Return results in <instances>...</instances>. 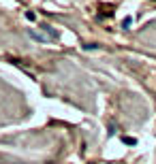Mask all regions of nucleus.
<instances>
[{"label": "nucleus", "instance_id": "obj_2", "mask_svg": "<svg viewBox=\"0 0 156 164\" xmlns=\"http://www.w3.org/2000/svg\"><path fill=\"white\" fill-rule=\"evenodd\" d=\"M122 141H124L126 145H135V143H137V139H133V136H122Z\"/></svg>", "mask_w": 156, "mask_h": 164}, {"label": "nucleus", "instance_id": "obj_3", "mask_svg": "<svg viewBox=\"0 0 156 164\" xmlns=\"http://www.w3.org/2000/svg\"><path fill=\"white\" fill-rule=\"evenodd\" d=\"M131 21H133L131 17H124V21H122V26H124V28H128V26H131Z\"/></svg>", "mask_w": 156, "mask_h": 164}, {"label": "nucleus", "instance_id": "obj_1", "mask_svg": "<svg viewBox=\"0 0 156 164\" xmlns=\"http://www.w3.org/2000/svg\"><path fill=\"white\" fill-rule=\"evenodd\" d=\"M28 34H30V39H34L37 43H49V39H47V36H41V34H37L34 30H28Z\"/></svg>", "mask_w": 156, "mask_h": 164}, {"label": "nucleus", "instance_id": "obj_4", "mask_svg": "<svg viewBox=\"0 0 156 164\" xmlns=\"http://www.w3.org/2000/svg\"><path fill=\"white\" fill-rule=\"evenodd\" d=\"M26 17H28V19H30V21H34V19H37V15H34V13H30V11H28V13H26Z\"/></svg>", "mask_w": 156, "mask_h": 164}]
</instances>
